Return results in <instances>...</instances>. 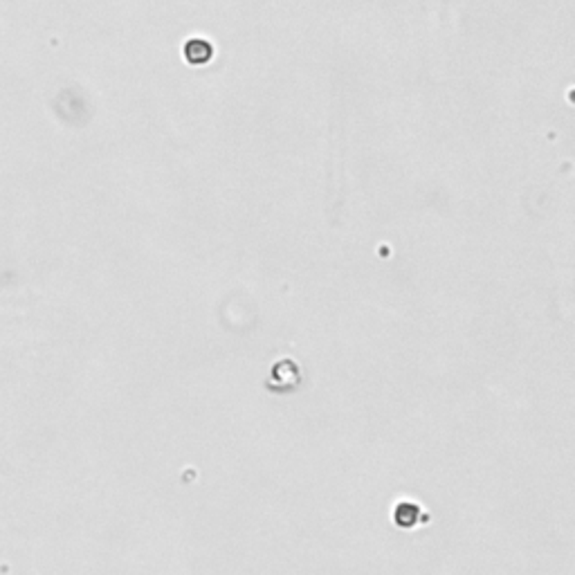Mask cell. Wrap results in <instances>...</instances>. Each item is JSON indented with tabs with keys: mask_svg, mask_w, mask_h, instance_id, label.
I'll use <instances>...</instances> for the list:
<instances>
[{
	"mask_svg": "<svg viewBox=\"0 0 575 575\" xmlns=\"http://www.w3.org/2000/svg\"><path fill=\"white\" fill-rule=\"evenodd\" d=\"M185 52L191 63H207L212 59V45L207 41H189Z\"/></svg>",
	"mask_w": 575,
	"mask_h": 575,
	"instance_id": "cell-1",
	"label": "cell"
},
{
	"mask_svg": "<svg viewBox=\"0 0 575 575\" xmlns=\"http://www.w3.org/2000/svg\"><path fill=\"white\" fill-rule=\"evenodd\" d=\"M416 515H418V508L411 504H400L398 510L394 512V517L400 526H413L416 523Z\"/></svg>",
	"mask_w": 575,
	"mask_h": 575,
	"instance_id": "cell-2",
	"label": "cell"
}]
</instances>
